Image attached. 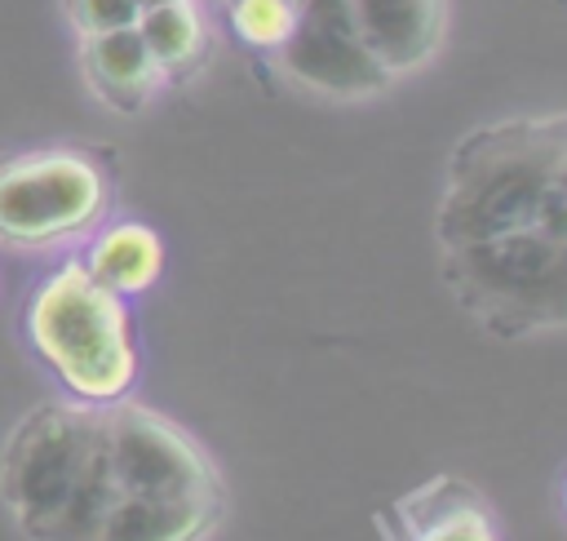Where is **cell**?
I'll return each instance as SVG.
<instances>
[{"instance_id": "7c38bea8", "label": "cell", "mask_w": 567, "mask_h": 541, "mask_svg": "<svg viewBox=\"0 0 567 541\" xmlns=\"http://www.w3.org/2000/svg\"><path fill=\"white\" fill-rule=\"evenodd\" d=\"M159 266H164L159 235H155L151 226H142V222H120V226H111V231L97 235V244H93L84 270H89L102 288L128 297V293L151 288V284L159 279Z\"/></svg>"}, {"instance_id": "8992f818", "label": "cell", "mask_w": 567, "mask_h": 541, "mask_svg": "<svg viewBox=\"0 0 567 541\" xmlns=\"http://www.w3.org/2000/svg\"><path fill=\"white\" fill-rule=\"evenodd\" d=\"M106 204L102 173L71 151L0 164V239L49 244L84 231Z\"/></svg>"}, {"instance_id": "277c9868", "label": "cell", "mask_w": 567, "mask_h": 541, "mask_svg": "<svg viewBox=\"0 0 567 541\" xmlns=\"http://www.w3.org/2000/svg\"><path fill=\"white\" fill-rule=\"evenodd\" d=\"M31 341L53 372L89 404H115L133 386L137 355L124 297L84 266H62L31 302Z\"/></svg>"}, {"instance_id": "52a82bcc", "label": "cell", "mask_w": 567, "mask_h": 541, "mask_svg": "<svg viewBox=\"0 0 567 541\" xmlns=\"http://www.w3.org/2000/svg\"><path fill=\"white\" fill-rule=\"evenodd\" d=\"M288 80L328 98H372L390 84V71L359 40L350 0H301L292 35L275 49Z\"/></svg>"}, {"instance_id": "7a4b0ae2", "label": "cell", "mask_w": 567, "mask_h": 541, "mask_svg": "<svg viewBox=\"0 0 567 541\" xmlns=\"http://www.w3.org/2000/svg\"><path fill=\"white\" fill-rule=\"evenodd\" d=\"M563 146L567 115H514L461 137L447 160V186L439 200V248L536 226Z\"/></svg>"}, {"instance_id": "3957f363", "label": "cell", "mask_w": 567, "mask_h": 541, "mask_svg": "<svg viewBox=\"0 0 567 541\" xmlns=\"http://www.w3.org/2000/svg\"><path fill=\"white\" fill-rule=\"evenodd\" d=\"M443 279L452 297L501 337L567 328V235L518 226L443 248Z\"/></svg>"}, {"instance_id": "6da1fadb", "label": "cell", "mask_w": 567, "mask_h": 541, "mask_svg": "<svg viewBox=\"0 0 567 541\" xmlns=\"http://www.w3.org/2000/svg\"><path fill=\"white\" fill-rule=\"evenodd\" d=\"M0 492L31 541H97L115 501L102 408H35L4 448Z\"/></svg>"}, {"instance_id": "9a60e30c", "label": "cell", "mask_w": 567, "mask_h": 541, "mask_svg": "<svg viewBox=\"0 0 567 541\" xmlns=\"http://www.w3.org/2000/svg\"><path fill=\"white\" fill-rule=\"evenodd\" d=\"M75 27L84 35H97V31H111V27H133L137 22V0H66Z\"/></svg>"}, {"instance_id": "e0dca14e", "label": "cell", "mask_w": 567, "mask_h": 541, "mask_svg": "<svg viewBox=\"0 0 567 541\" xmlns=\"http://www.w3.org/2000/svg\"><path fill=\"white\" fill-rule=\"evenodd\" d=\"M155 4H168V0H137V9H155Z\"/></svg>"}, {"instance_id": "2e32d148", "label": "cell", "mask_w": 567, "mask_h": 541, "mask_svg": "<svg viewBox=\"0 0 567 541\" xmlns=\"http://www.w3.org/2000/svg\"><path fill=\"white\" fill-rule=\"evenodd\" d=\"M536 226L549 235H567V146L549 173V191H545V204L536 213Z\"/></svg>"}, {"instance_id": "4fadbf2b", "label": "cell", "mask_w": 567, "mask_h": 541, "mask_svg": "<svg viewBox=\"0 0 567 541\" xmlns=\"http://www.w3.org/2000/svg\"><path fill=\"white\" fill-rule=\"evenodd\" d=\"M137 31H142L159 75L186 71L204 53V18H199V9L190 0H168V4L142 9L137 13Z\"/></svg>"}, {"instance_id": "5bb4252c", "label": "cell", "mask_w": 567, "mask_h": 541, "mask_svg": "<svg viewBox=\"0 0 567 541\" xmlns=\"http://www.w3.org/2000/svg\"><path fill=\"white\" fill-rule=\"evenodd\" d=\"M226 4L235 35L252 49H279L301 13V0H226Z\"/></svg>"}, {"instance_id": "9c48e42d", "label": "cell", "mask_w": 567, "mask_h": 541, "mask_svg": "<svg viewBox=\"0 0 567 541\" xmlns=\"http://www.w3.org/2000/svg\"><path fill=\"white\" fill-rule=\"evenodd\" d=\"M221 519V501H173L115 492L97 541H204Z\"/></svg>"}, {"instance_id": "ba28073f", "label": "cell", "mask_w": 567, "mask_h": 541, "mask_svg": "<svg viewBox=\"0 0 567 541\" xmlns=\"http://www.w3.org/2000/svg\"><path fill=\"white\" fill-rule=\"evenodd\" d=\"M350 13L390 80L425 67L447 31V0H350Z\"/></svg>"}, {"instance_id": "5b68a950", "label": "cell", "mask_w": 567, "mask_h": 541, "mask_svg": "<svg viewBox=\"0 0 567 541\" xmlns=\"http://www.w3.org/2000/svg\"><path fill=\"white\" fill-rule=\"evenodd\" d=\"M106 461L115 492L173 497V501H221V479L204 448L168 417L142 404H106Z\"/></svg>"}, {"instance_id": "8fae6325", "label": "cell", "mask_w": 567, "mask_h": 541, "mask_svg": "<svg viewBox=\"0 0 567 541\" xmlns=\"http://www.w3.org/2000/svg\"><path fill=\"white\" fill-rule=\"evenodd\" d=\"M84 67L97 84V93L120 106V111H133L159 80V67L137 31L133 27H111V31H97V35H84Z\"/></svg>"}, {"instance_id": "30bf717a", "label": "cell", "mask_w": 567, "mask_h": 541, "mask_svg": "<svg viewBox=\"0 0 567 541\" xmlns=\"http://www.w3.org/2000/svg\"><path fill=\"white\" fill-rule=\"evenodd\" d=\"M408 541H501L487 506L456 479L416 488L399 506Z\"/></svg>"}]
</instances>
